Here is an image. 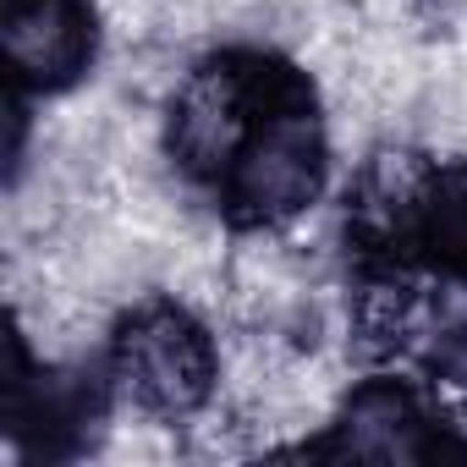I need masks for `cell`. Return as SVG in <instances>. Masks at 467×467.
Masks as SVG:
<instances>
[{"instance_id":"1","label":"cell","mask_w":467,"mask_h":467,"mask_svg":"<svg viewBox=\"0 0 467 467\" xmlns=\"http://www.w3.org/2000/svg\"><path fill=\"white\" fill-rule=\"evenodd\" d=\"M347 265L358 281H440L467 292V160L379 149L347 192Z\"/></svg>"},{"instance_id":"2","label":"cell","mask_w":467,"mask_h":467,"mask_svg":"<svg viewBox=\"0 0 467 467\" xmlns=\"http://www.w3.org/2000/svg\"><path fill=\"white\" fill-rule=\"evenodd\" d=\"M314 78L265 45H225L187 67L165 99V160L203 198L237 171L292 110L314 105Z\"/></svg>"},{"instance_id":"3","label":"cell","mask_w":467,"mask_h":467,"mask_svg":"<svg viewBox=\"0 0 467 467\" xmlns=\"http://www.w3.org/2000/svg\"><path fill=\"white\" fill-rule=\"evenodd\" d=\"M105 374L116 396L143 418L182 423L209 407L220 385V347L192 308L171 297H149L110 325Z\"/></svg>"},{"instance_id":"4","label":"cell","mask_w":467,"mask_h":467,"mask_svg":"<svg viewBox=\"0 0 467 467\" xmlns=\"http://www.w3.org/2000/svg\"><path fill=\"white\" fill-rule=\"evenodd\" d=\"M292 456L319 462H467V418L429 401L418 379L368 374L358 379L325 434L303 440Z\"/></svg>"},{"instance_id":"5","label":"cell","mask_w":467,"mask_h":467,"mask_svg":"<svg viewBox=\"0 0 467 467\" xmlns=\"http://www.w3.org/2000/svg\"><path fill=\"white\" fill-rule=\"evenodd\" d=\"M110 374L105 368H61L39 363L12 330V368H6V440L23 462H78L99 445L110 418Z\"/></svg>"},{"instance_id":"6","label":"cell","mask_w":467,"mask_h":467,"mask_svg":"<svg viewBox=\"0 0 467 467\" xmlns=\"http://www.w3.org/2000/svg\"><path fill=\"white\" fill-rule=\"evenodd\" d=\"M0 61L6 99H56L99 61L94 0H0Z\"/></svg>"},{"instance_id":"7","label":"cell","mask_w":467,"mask_h":467,"mask_svg":"<svg viewBox=\"0 0 467 467\" xmlns=\"http://www.w3.org/2000/svg\"><path fill=\"white\" fill-rule=\"evenodd\" d=\"M412 6H440V12H445V0H412Z\"/></svg>"}]
</instances>
